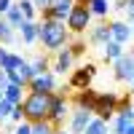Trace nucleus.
Wrapping results in <instances>:
<instances>
[{
	"instance_id": "7",
	"label": "nucleus",
	"mask_w": 134,
	"mask_h": 134,
	"mask_svg": "<svg viewBox=\"0 0 134 134\" xmlns=\"http://www.w3.org/2000/svg\"><path fill=\"white\" fill-rule=\"evenodd\" d=\"M67 118H70V102H67V97L64 94H54V105H51L48 121L54 126H62Z\"/></svg>"
},
{
	"instance_id": "34",
	"label": "nucleus",
	"mask_w": 134,
	"mask_h": 134,
	"mask_svg": "<svg viewBox=\"0 0 134 134\" xmlns=\"http://www.w3.org/2000/svg\"><path fill=\"white\" fill-rule=\"evenodd\" d=\"M126 134H134V124H131V126H129V129H126Z\"/></svg>"
},
{
	"instance_id": "17",
	"label": "nucleus",
	"mask_w": 134,
	"mask_h": 134,
	"mask_svg": "<svg viewBox=\"0 0 134 134\" xmlns=\"http://www.w3.org/2000/svg\"><path fill=\"white\" fill-rule=\"evenodd\" d=\"M5 21H8V24L14 27V30H19V27L24 24L27 19H24V14H21V11H19V5H11V8L5 11Z\"/></svg>"
},
{
	"instance_id": "33",
	"label": "nucleus",
	"mask_w": 134,
	"mask_h": 134,
	"mask_svg": "<svg viewBox=\"0 0 134 134\" xmlns=\"http://www.w3.org/2000/svg\"><path fill=\"white\" fill-rule=\"evenodd\" d=\"M129 88H131V91H129V94H134V78H131V83H129Z\"/></svg>"
},
{
	"instance_id": "1",
	"label": "nucleus",
	"mask_w": 134,
	"mask_h": 134,
	"mask_svg": "<svg viewBox=\"0 0 134 134\" xmlns=\"http://www.w3.org/2000/svg\"><path fill=\"white\" fill-rule=\"evenodd\" d=\"M38 40L48 51H59L62 46H67V43L72 40V32L67 30L64 21L48 19V21H40V24H38Z\"/></svg>"
},
{
	"instance_id": "19",
	"label": "nucleus",
	"mask_w": 134,
	"mask_h": 134,
	"mask_svg": "<svg viewBox=\"0 0 134 134\" xmlns=\"http://www.w3.org/2000/svg\"><path fill=\"white\" fill-rule=\"evenodd\" d=\"M0 43H3V46L14 43V27L5 21V16H3V14H0Z\"/></svg>"
},
{
	"instance_id": "37",
	"label": "nucleus",
	"mask_w": 134,
	"mask_h": 134,
	"mask_svg": "<svg viewBox=\"0 0 134 134\" xmlns=\"http://www.w3.org/2000/svg\"><path fill=\"white\" fill-rule=\"evenodd\" d=\"M129 27H131V35H134V19H131V24H129Z\"/></svg>"
},
{
	"instance_id": "25",
	"label": "nucleus",
	"mask_w": 134,
	"mask_h": 134,
	"mask_svg": "<svg viewBox=\"0 0 134 134\" xmlns=\"http://www.w3.org/2000/svg\"><path fill=\"white\" fill-rule=\"evenodd\" d=\"M19 11H21V14H24V19L27 21H32V19H35V5H32V0H19Z\"/></svg>"
},
{
	"instance_id": "24",
	"label": "nucleus",
	"mask_w": 134,
	"mask_h": 134,
	"mask_svg": "<svg viewBox=\"0 0 134 134\" xmlns=\"http://www.w3.org/2000/svg\"><path fill=\"white\" fill-rule=\"evenodd\" d=\"M21 62H24V59H21L19 54H8V57H5V62H3V67H0V70H5V72H14V70H16V67H19Z\"/></svg>"
},
{
	"instance_id": "27",
	"label": "nucleus",
	"mask_w": 134,
	"mask_h": 134,
	"mask_svg": "<svg viewBox=\"0 0 134 134\" xmlns=\"http://www.w3.org/2000/svg\"><path fill=\"white\" fill-rule=\"evenodd\" d=\"M8 118H11V126L21 124V121H24V107H21V105H16V107H14V113H11Z\"/></svg>"
},
{
	"instance_id": "13",
	"label": "nucleus",
	"mask_w": 134,
	"mask_h": 134,
	"mask_svg": "<svg viewBox=\"0 0 134 134\" xmlns=\"http://www.w3.org/2000/svg\"><path fill=\"white\" fill-rule=\"evenodd\" d=\"M57 81H54V72H40L30 81V91H54Z\"/></svg>"
},
{
	"instance_id": "16",
	"label": "nucleus",
	"mask_w": 134,
	"mask_h": 134,
	"mask_svg": "<svg viewBox=\"0 0 134 134\" xmlns=\"http://www.w3.org/2000/svg\"><path fill=\"white\" fill-rule=\"evenodd\" d=\"M3 97L8 99L11 105H21V102H24V99H21V97H24V94H21V86H16V83H11V81H8V86L3 88Z\"/></svg>"
},
{
	"instance_id": "4",
	"label": "nucleus",
	"mask_w": 134,
	"mask_h": 134,
	"mask_svg": "<svg viewBox=\"0 0 134 134\" xmlns=\"http://www.w3.org/2000/svg\"><path fill=\"white\" fill-rule=\"evenodd\" d=\"M88 21H91V11H88V5L75 3L64 24H67V30H70V32H75V35H83V32L88 30Z\"/></svg>"
},
{
	"instance_id": "3",
	"label": "nucleus",
	"mask_w": 134,
	"mask_h": 134,
	"mask_svg": "<svg viewBox=\"0 0 134 134\" xmlns=\"http://www.w3.org/2000/svg\"><path fill=\"white\" fill-rule=\"evenodd\" d=\"M118 102H121V97H118L115 91H97L94 107H91V115L102 118V121H110V118L118 113Z\"/></svg>"
},
{
	"instance_id": "18",
	"label": "nucleus",
	"mask_w": 134,
	"mask_h": 134,
	"mask_svg": "<svg viewBox=\"0 0 134 134\" xmlns=\"http://www.w3.org/2000/svg\"><path fill=\"white\" fill-rule=\"evenodd\" d=\"M105 51H102V57L107 59V62H115L118 57H124V46H121V43H115V40H110L107 46H102Z\"/></svg>"
},
{
	"instance_id": "40",
	"label": "nucleus",
	"mask_w": 134,
	"mask_h": 134,
	"mask_svg": "<svg viewBox=\"0 0 134 134\" xmlns=\"http://www.w3.org/2000/svg\"><path fill=\"white\" fill-rule=\"evenodd\" d=\"M0 124H3V121H0Z\"/></svg>"
},
{
	"instance_id": "38",
	"label": "nucleus",
	"mask_w": 134,
	"mask_h": 134,
	"mask_svg": "<svg viewBox=\"0 0 134 134\" xmlns=\"http://www.w3.org/2000/svg\"><path fill=\"white\" fill-rule=\"evenodd\" d=\"M0 99H3V91H0Z\"/></svg>"
},
{
	"instance_id": "20",
	"label": "nucleus",
	"mask_w": 134,
	"mask_h": 134,
	"mask_svg": "<svg viewBox=\"0 0 134 134\" xmlns=\"http://www.w3.org/2000/svg\"><path fill=\"white\" fill-rule=\"evenodd\" d=\"M88 11H91V16H107V11H110V3L107 0H88Z\"/></svg>"
},
{
	"instance_id": "22",
	"label": "nucleus",
	"mask_w": 134,
	"mask_h": 134,
	"mask_svg": "<svg viewBox=\"0 0 134 134\" xmlns=\"http://www.w3.org/2000/svg\"><path fill=\"white\" fill-rule=\"evenodd\" d=\"M30 67H32V72H35V75H40V72H51V70H48V59L43 57V54H38V57L30 62Z\"/></svg>"
},
{
	"instance_id": "30",
	"label": "nucleus",
	"mask_w": 134,
	"mask_h": 134,
	"mask_svg": "<svg viewBox=\"0 0 134 134\" xmlns=\"http://www.w3.org/2000/svg\"><path fill=\"white\" fill-rule=\"evenodd\" d=\"M5 86H8V72H5V70H0V91H3Z\"/></svg>"
},
{
	"instance_id": "23",
	"label": "nucleus",
	"mask_w": 134,
	"mask_h": 134,
	"mask_svg": "<svg viewBox=\"0 0 134 134\" xmlns=\"http://www.w3.org/2000/svg\"><path fill=\"white\" fill-rule=\"evenodd\" d=\"M32 134H57V126L51 121H35L32 124Z\"/></svg>"
},
{
	"instance_id": "9",
	"label": "nucleus",
	"mask_w": 134,
	"mask_h": 134,
	"mask_svg": "<svg viewBox=\"0 0 134 134\" xmlns=\"http://www.w3.org/2000/svg\"><path fill=\"white\" fill-rule=\"evenodd\" d=\"M113 40L110 38V27L107 24H94L86 30V43L88 46H107V43Z\"/></svg>"
},
{
	"instance_id": "39",
	"label": "nucleus",
	"mask_w": 134,
	"mask_h": 134,
	"mask_svg": "<svg viewBox=\"0 0 134 134\" xmlns=\"http://www.w3.org/2000/svg\"><path fill=\"white\" fill-rule=\"evenodd\" d=\"M0 134H5V131H0Z\"/></svg>"
},
{
	"instance_id": "12",
	"label": "nucleus",
	"mask_w": 134,
	"mask_h": 134,
	"mask_svg": "<svg viewBox=\"0 0 134 134\" xmlns=\"http://www.w3.org/2000/svg\"><path fill=\"white\" fill-rule=\"evenodd\" d=\"M32 78H35V72H32L30 62H21L14 72H8V81H11V83H16V86H21V88H24V86H30V81H32Z\"/></svg>"
},
{
	"instance_id": "10",
	"label": "nucleus",
	"mask_w": 134,
	"mask_h": 134,
	"mask_svg": "<svg viewBox=\"0 0 134 134\" xmlns=\"http://www.w3.org/2000/svg\"><path fill=\"white\" fill-rule=\"evenodd\" d=\"M88 121H91V113H88V110L72 107V113H70V134H83Z\"/></svg>"
},
{
	"instance_id": "15",
	"label": "nucleus",
	"mask_w": 134,
	"mask_h": 134,
	"mask_svg": "<svg viewBox=\"0 0 134 134\" xmlns=\"http://www.w3.org/2000/svg\"><path fill=\"white\" fill-rule=\"evenodd\" d=\"M19 32H21V40H24L27 46H32V43L38 40V24L35 21H24V24L19 27Z\"/></svg>"
},
{
	"instance_id": "36",
	"label": "nucleus",
	"mask_w": 134,
	"mask_h": 134,
	"mask_svg": "<svg viewBox=\"0 0 134 134\" xmlns=\"http://www.w3.org/2000/svg\"><path fill=\"white\" fill-rule=\"evenodd\" d=\"M75 3H81V5H86V3H88V0H75Z\"/></svg>"
},
{
	"instance_id": "5",
	"label": "nucleus",
	"mask_w": 134,
	"mask_h": 134,
	"mask_svg": "<svg viewBox=\"0 0 134 134\" xmlns=\"http://www.w3.org/2000/svg\"><path fill=\"white\" fill-rule=\"evenodd\" d=\"M94 75H97V64H83V67H78V70H72L70 75V86L72 91H83V88H91V81H94Z\"/></svg>"
},
{
	"instance_id": "2",
	"label": "nucleus",
	"mask_w": 134,
	"mask_h": 134,
	"mask_svg": "<svg viewBox=\"0 0 134 134\" xmlns=\"http://www.w3.org/2000/svg\"><path fill=\"white\" fill-rule=\"evenodd\" d=\"M51 105H54V94L51 91H30L24 97V121L35 124V121H48V113H51Z\"/></svg>"
},
{
	"instance_id": "35",
	"label": "nucleus",
	"mask_w": 134,
	"mask_h": 134,
	"mask_svg": "<svg viewBox=\"0 0 134 134\" xmlns=\"http://www.w3.org/2000/svg\"><path fill=\"white\" fill-rule=\"evenodd\" d=\"M57 134H70V131H64V129H57Z\"/></svg>"
},
{
	"instance_id": "21",
	"label": "nucleus",
	"mask_w": 134,
	"mask_h": 134,
	"mask_svg": "<svg viewBox=\"0 0 134 134\" xmlns=\"http://www.w3.org/2000/svg\"><path fill=\"white\" fill-rule=\"evenodd\" d=\"M83 134H107V121H102V118H91Z\"/></svg>"
},
{
	"instance_id": "8",
	"label": "nucleus",
	"mask_w": 134,
	"mask_h": 134,
	"mask_svg": "<svg viewBox=\"0 0 134 134\" xmlns=\"http://www.w3.org/2000/svg\"><path fill=\"white\" fill-rule=\"evenodd\" d=\"M75 5V0H57L48 11H43V21H48V19H57V21H67V16H70V11Z\"/></svg>"
},
{
	"instance_id": "11",
	"label": "nucleus",
	"mask_w": 134,
	"mask_h": 134,
	"mask_svg": "<svg viewBox=\"0 0 134 134\" xmlns=\"http://www.w3.org/2000/svg\"><path fill=\"white\" fill-rule=\"evenodd\" d=\"M54 54H57V59H54V67H51V70L54 72H59V75H64V72H70L72 70V62H75V57H72V51L70 48H59V51H54Z\"/></svg>"
},
{
	"instance_id": "14",
	"label": "nucleus",
	"mask_w": 134,
	"mask_h": 134,
	"mask_svg": "<svg viewBox=\"0 0 134 134\" xmlns=\"http://www.w3.org/2000/svg\"><path fill=\"white\" fill-rule=\"evenodd\" d=\"M110 38H113L115 43H121V46H124V43H129V38H131V27L126 24V21H110Z\"/></svg>"
},
{
	"instance_id": "6",
	"label": "nucleus",
	"mask_w": 134,
	"mask_h": 134,
	"mask_svg": "<svg viewBox=\"0 0 134 134\" xmlns=\"http://www.w3.org/2000/svg\"><path fill=\"white\" fill-rule=\"evenodd\" d=\"M113 75H115V81H121V83H131V78H134V51L115 59Z\"/></svg>"
},
{
	"instance_id": "26",
	"label": "nucleus",
	"mask_w": 134,
	"mask_h": 134,
	"mask_svg": "<svg viewBox=\"0 0 134 134\" xmlns=\"http://www.w3.org/2000/svg\"><path fill=\"white\" fill-rule=\"evenodd\" d=\"M14 107H16V105H11L8 99H5V97L0 99V121H3V118H8L11 113H14Z\"/></svg>"
},
{
	"instance_id": "28",
	"label": "nucleus",
	"mask_w": 134,
	"mask_h": 134,
	"mask_svg": "<svg viewBox=\"0 0 134 134\" xmlns=\"http://www.w3.org/2000/svg\"><path fill=\"white\" fill-rule=\"evenodd\" d=\"M11 134H32V124H30V121H21V124L14 126V131H11Z\"/></svg>"
},
{
	"instance_id": "32",
	"label": "nucleus",
	"mask_w": 134,
	"mask_h": 134,
	"mask_svg": "<svg viewBox=\"0 0 134 134\" xmlns=\"http://www.w3.org/2000/svg\"><path fill=\"white\" fill-rule=\"evenodd\" d=\"M5 57H8V48H3V46H0V67H3V62H5Z\"/></svg>"
},
{
	"instance_id": "31",
	"label": "nucleus",
	"mask_w": 134,
	"mask_h": 134,
	"mask_svg": "<svg viewBox=\"0 0 134 134\" xmlns=\"http://www.w3.org/2000/svg\"><path fill=\"white\" fill-rule=\"evenodd\" d=\"M8 8H11V0H0V14H3V16H5Z\"/></svg>"
},
{
	"instance_id": "29",
	"label": "nucleus",
	"mask_w": 134,
	"mask_h": 134,
	"mask_svg": "<svg viewBox=\"0 0 134 134\" xmlns=\"http://www.w3.org/2000/svg\"><path fill=\"white\" fill-rule=\"evenodd\" d=\"M54 3H57V0H32V5H35V11H40V14H43V11H48Z\"/></svg>"
}]
</instances>
